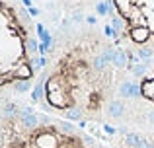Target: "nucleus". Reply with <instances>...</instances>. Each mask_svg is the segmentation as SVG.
Returning a JSON list of instances; mask_svg holds the SVG:
<instances>
[{"label":"nucleus","mask_w":154,"mask_h":148,"mask_svg":"<svg viewBox=\"0 0 154 148\" xmlns=\"http://www.w3.org/2000/svg\"><path fill=\"white\" fill-rule=\"evenodd\" d=\"M148 121H150V123H152V125H154V109L150 111V113H148Z\"/></svg>","instance_id":"30"},{"label":"nucleus","mask_w":154,"mask_h":148,"mask_svg":"<svg viewBox=\"0 0 154 148\" xmlns=\"http://www.w3.org/2000/svg\"><path fill=\"white\" fill-rule=\"evenodd\" d=\"M72 22H82V14H80V12L72 14Z\"/></svg>","instance_id":"26"},{"label":"nucleus","mask_w":154,"mask_h":148,"mask_svg":"<svg viewBox=\"0 0 154 148\" xmlns=\"http://www.w3.org/2000/svg\"><path fill=\"white\" fill-rule=\"evenodd\" d=\"M64 119H68V121H82L80 107H68V109H64Z\"/></svg>","instance_id":"11"},{"label":"nucleus","mask_w":154,"mask_h":148,"mask_svg":"<svg viewBox=\"0 0 154 148\" xmlns=\"http://www.w3.org/2000/svg\"><path fill=\"white\" fill-rule=\"evenodd\" d=\"M146 148H154V142H150V140H148V144H146Z\"/></svg>","instance_id":"31"},{"label":"nucleus","mask_w":154,"mask_h":148,"mask_svg":"<svg viewBox=\"0 0 154 148\" xmlns=\"http://www.w3.org/2000/svg\"><path fill=\"white\" fill-rule=\"evenodd\" d=\"M16 117L20 119V123L23 125V129H26V131H31V133H33V131H37L39 125H41V123H39V117L35 113L26 115V113H22V111H18V115H16Z\"/></svg>","instance_id":"4"},{"label":"nucleus","mask_w":154,"mask_h":148,"mask_svg":"<svg viewBox=\"0 0 154 148\" xmlns=\"http://www.w3.org/2000/svg\"><path fill=\"white\" fill-rule=\"evenodd\" d=\"M12 86H14V90L18 94H26V92L31 90V80H16Z\"/></svg>","instance_id":"13"},{"label":"nucleus","mask_w":154,"mask_h":148,"mask_svg":"<svg viewBox=\"0 0 154 148\" xmlns=\"http://www.w3.org/2000/svg\"><path fill=\"white\" fill-rule=\"evenodd\" d=\"M107 65H109V62L103 59V55H96V57L92 59V66H94V68L98 70V72H102V70H105V68H107Z\"/></svg>","instance_id":"14"},{"label":"nucleus","mask_w":154,"mask_h":148,"mask_svg":"<svg viewBox=\"0 0 154 148\" xmlns=\"http://www.w3.org/2000/svg\"><path fill=\"white\" fill-rule=\"evenodd\" d=\"M103 59L109 62V65H113V62H115V59H117V51H115V49H111V47H105V51H103Z\"/></svg>","instance_id":"18"},{"label":"nucleus","mask_w":154,"mask_h":148,"mask_svg":"<svg viewBox=\"0 0 154 148\" xmlns=\"http://www.w3.org/2000/svg\"><path fill=\"white\" fill-rule=\"evenodd\" d=\"M22 4H23V6H26V8H27V10H29V8H31V6H33V4H31V0H22Z\"/></svg>","instance_id":"29"},{"label":"nucleus","mask_w":154,"mask_h":148,"mask_svg":"<svg viewBox=\"0 0 154 148\" xmlns=\"http://www.w3.org/2000/svg\"><path fill=\"white\" fill-rule=\"evenodd\" d=\"M86 22L90 23V26H96V23H98V18H96V16H88V18H86Z\"/></svg>","instance_id":"25"},{"label":"nucleus","mask_w":154,"mask_h":148,"mask_svg":"<svg viewBox=\"0 0 154 148\" xmlns=\"http://www.w3.org/2000/svg\"><path fill=\"white\" fill-rule=\"evenodd\" d=\"M103 33H105V37L115 39V41H119V37H121V33H119L117 29H113V27H111V23H107V26L103 27Z\"/></svg>","instance_id":"17"},{"label":"nucleus","mask_w":154,"mask_h":148,"mask_svg":"<svg viewBox=\"0 0 154 148\" xmlns=\"http://www.w3.org/2000/svg\"><path fill=\"white\" fill-rule=\"evenodd\" d=\"M39 45H41V43H39L37 39H33V37L26 39V51H27V57L29 59H31V55L39 53Z\"/></svg>","instance_id":"12"},{"label":"nucleus","mask_w":154,"mask_h":148,"mask_svg":"<svg viewBox=\"0 0 154 148\" xmlns=\"http://www.w3.org/2000/svg\"><path fill=\"white\" fill-rule=\"evenodd\" d=\"M2 111H4V115H8V117H16L18 115V105H14V103H6V105L2 107Z\"/></svg>","instance_id":"20"},{"label":"nucleus","mask_w":154,"mask_h":148,"mask_svg":"<svg viewBox=\"0 0 154 148\" xmlns=\"http://www.w3.org/2000/svg\"><path fill=\"white\" fill-rule=\"evenodd\" d=\"M84 142L90 144V146H94V138H92V137H84Z\"/></svg>","instance_id":"28"},{"label":"nucleus","mask_w":154,"mask_h":148,"mask_svg":"<svg viewBox=\"0 0 154 148\" xmlns=\"http://www.w3.org/2000/svg\"><path fill=\"white\" fill-rule=\"evenodd\" d=\"M39 148H60V138L57 137L55 133H49V131H39L35 133V137L31 138Z\"/></svg>","instance_id":"1"},{"label":"nucleus","mask_w":154,"mask_h":148,"mask_svg":"<svg viewBox=\"0 0 154 148\" xmlns=\"http://www.w3.org/2000/svg\"><path fill=\"white\" fill-rule=\"evenodd\" d=\"M113 66L115 68H127L129 66V53L123 49H117V59L115 62H113Z\"/></svg>","instance_id":"10"},{"label":"nucleus","mask_w":154,"mask_h":148,"mask_svg":"<svg viewBox=\"0 0 154 148\" xmlns=\"http://www.w3.org/2000/svg\"><path fill=\"white\" fill-rule=\"evenodd\" d=\"M119 95L121 98H133V99H139L143 95V86H139L137 82H131V80H123L119 84Z\"/></svg>","instance_id":"2"},{"label":"nucleus","mask_w":154,"mask_h":148,"mask_svg":"<svg viewBox=\"0 0 154 148\" xmlns=\"http://www.w3.org/2000/svg\"><path fill=\"white\" fill-rule=\"evenodd\" d=\"M29 16H39V8L31 6V8H29Z\"/></svg>","instance_id":"27"},{"label":"nucleus","mask_w":154,"mask_h":148,"mask_svg":"<svg viewBox=\"0 0 154 148\" xmlns=\"http://www.w3.org/2000/svg\"><path fill=\"white\" fill-rule=\"evenodd\" d=\"M107 111H109V115H111V117L119 119V117H123V113H125V103L121 101V99H113V101L109 103Z\"/></svg>","instance_id":"9"},{"label":"nucleus","mask_w":154,"mask_h":148,"mask_svg":"<svg viewBox=\"0 0 154 148\" xmlns=\"http://www.w3.org/2000/svg\"><path fill=\"white\" fill-rule=\"evenodd\" d=\"M125 142H127L129 148H146V144H148L146 138L139 137V134H135V133H127L125 134Z\"/></svg>","instance_id":"7"},{"label":"nucleus","mask_w":154,"mask_h":148,"mask_svg":"<svg viewBox=\"0 0 154 148\" xmlns=\"http://www.w3.org/2000/svg\"><path fill=\"white\" fill-rule=\"evenodd\" d=\"M47 101H49L51 107H55V109H64V107L68 105V103H66V95H64L63 88L57 90V92H49V94H47Z\"/></svg>","instance_id":"5"},{"label":"nucleus","mask_w":154,"mask_h":148,"mask_svg":"<svg viewBox=\"0 0 154 148\" xmlns=\"http://www.w3.org/2000/svg\"><path fill=\"white\" fill-rule=\"evenodd\" d=\"M131 70H133V74H135V76L143 78V76H146V72H148V62L146 61H144V62H139V65L131 66Z\"/></svg>","instance_id":"15"},{"label":"nucleus","mask_w":154,"mask_h":148,"mask_svg":"<svg viewBox=\"0 0 154 148\" xmlns=\"http://www.w3.org/2000/svg\"><path fill=\"white\" fill-rule=\"evenodd\" d=\"M127 26H129V29H131V27H148L146 16H144V12H143L140 6H133L131 14H129V18H127Z\"/></svg>","instance_id":"3"},{"label":"nucleus","mask_w":154,"mask_h":148,"mask_svg":"<svg viewBox=\"0 0 154 148\" xmlns=\"http://www.w3.org/2000/svg\"><path fill=\"white\" fill-rule=\"evenodd\" d=\"M96 12H98V16H109V4L102 0V2L96 4Z\"/></svg>","instance_id":"22"},{"label":"nucleus","mask_w":154,"mask_h":148,"mask_svg":"<svg viewBox=\"0 0 154 148\" xmlns=\"http://www.w3.org/2000/svg\"><path fill=\"white\" fill-rule=\"evenodd\" d=\"M37 117H39V123H41L43 127H49V125H51V117H49V115H45V113H39Z\"/></svg>","instance_id":"23"},{"label":"nucleus","mask_w":154,"mask_h":148,"mask_svg":"<svg viewBox=\"0 0 154 148\" xmlns=\"http://www.w3.org/2000/svg\"><path fill=\"white\" fill-rule=\"evenodd\" d=\"M129 35L135 43H146L150 37V27H131Z\"/></svg>","instance_id":"6"},{"label":"nucleus","mask_w":154,"mask_h":148,"mask_svg":"<svg viewBox=\"0 0 154 148\" xmlns=\"http://www.w3.org/2000/svg\"><path fill=\"white\" fill-rule=\"evenodd\" d=\"M59 131L64 134H74V125L72 123H66V121H60L59 123Z\"/></svg>","instance_id":"21"},{"label":"nucleus","mask_w":154,"mask_h":148,"mask_svg":"<svg viewBox=\"0 0 154 148\" xmlns=\"http://www.w3.org/2000/svg\"><path fill=\"white\" fill-rule=\"evenodd\" d=\"M103 131H105V134H115L117 133V129H113L111 125H103Z\"/></svg>","instance_id":"24"},{"label":"nucleus","mask_w":154,"mask_h":148,"mask_svg":"<svg viewBox=\"0 0 154 148\" xmlns=\"http://www.w3.org/2000/svg\"><path fill=\"white\" fill-rule=\"evenodd\" d=\"M45 78H39V82L35 84L33 92H31V101H43V98H45Z\"/></svg>","instance_id":"8"},{"label":"nucleus","mask_w":154,"mask_h":148,"mask_svg":"<svg viewBox=\"0 0 154 148\" xmlns=\"http://www.w3.org/2000/svg\"><path fill=\"white\" fill-rule=\"evenodd\" d=\"M152 53H154V51L150 49V47H139V49H137V55H139L140 61H143V59H144V61H146V59H150Z\"/></svg>","instance_id":"19"},{"label":"nucleus","mask_w":154,"mask_h":148,"mask_svg":"<svg viewBox=\"0 0 154 148\" xmlns=\"http://www.w3.org/2000/svg\"><path fill=\"white\" fill-rule=\"evenodd\" d=\"M143 94L146 95V98L154 99V78L152 80H144L143 82Z\"/></svg>","instance_id":"16"}]
</instances>
